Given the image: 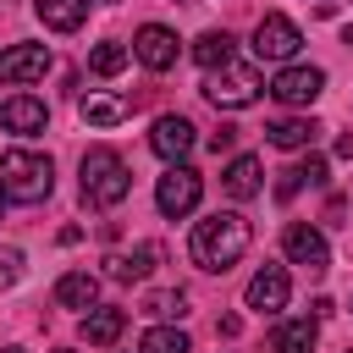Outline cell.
I'll return each instance as SVG.
<instances>
[{"label": "cell", "instance_id": "1", "mask_svg": "<svg viewBox=\"0 0 353 353\" xmlns=\"http://www.w3.org/2000/svg\"><path fill=\"white\" fill-rule=\"evenodd\" d=\"M248 243H254V226H248L237 210H215V215H204V221L193 226L188 254H193L199 270H232V265L248 254Z\"/></svg>", "mask_w": 353, "mask_h": 353}, {"label": "cell", "instance_id": "2", "mask_svg": "<svg viewBox=\"0 0 353 353\" xmlns=\"http://www.w3.org/2000/svg\"><path fill=\"white\" fill-rule=\"evenodd\" d=\"M0 188H6V199H17V204L50 199V188H55L50 154H39V149H6V154H0Z\"/></svg>", "mask_w": 353, "mask_h": 353}, {"label": "cell", "instance_id": "3", "mask_svg": "<svg viewBox=\"0 0 353 353\" xmlns=\"http://www.w3.org/2000/svg\"><path fill=\"white\" fill-rule=\"evenodd\" d=\"M132 193V171H127V160L116 154V149H88L83 154V199L88 204H99V210H110V204H121Z\"/></svg>", "mask_w": 353, "mask_h": 353}, {"label": "cell", "instance_id": "4", "mask_svg": "<svg viewBox=\"0 0 353 353\" xmlns=\"http://www.w3.org/2000/svg\"><path fill=\"white\" fill-rule=\"evenodd\" d=\"M259 94H265V77H259L254 66L226 61V66L204 72V99H210V105H221V110H243V105H254Z\"/></svg>", "mask_w": 353, "mask_h": 353}, {"label": "cell", "instance_id": "5", "mask_svg": "<svg viewBox=\"0 0 353 353\" xmlns=\"http://www.w3.org/2000/svg\"><path fill=\"white\" fill-rule=\"evenodd\" d=\"M199 199H204V176H199L193 165H171V171L154 182V210H160L165 221L193 215V210H199Z\"/></svg>", "mask_w": 353, "mask_h": 353}, {"label": "cell", "instance_id": "6", "mask_svg": "<svg viewBox=\"0 0 353 353\" xmlns=\"http://www.w3.org/2000/svg\"><path fill=\"white\" fill-rule=\"evenodd\" d=\"M298 44H303V33H298L292 17H259V28H254V55L259 61H292Z\"/></svg>", "mask_w": 353, "mask_h": 353}, {"label": "cell", "instance_id": "7", "mask_svg": "<svg viewBox=\"0 0 353 353\" xmlns=\"http://www.w3.org/2000/svg\"><path fill=\"white\" fill-rule=\"evenodd\" d=\"M287 292H292L287 270H281V265H265V270H254V276H248L243 303H248V309H259V314H276V309H287Z\"/></svg>", "mask_w": 353, "mask_h": 353}, {"label": "cell", "instance_id": "8", "mask_svg": "<svg viewBox=\"0 0 353 353\" xmlns=\"http://www.w3.org/2000/svg\"><path fill=\"white\" fill-rule=\"evenodd\" d=\"M320 88H325V72H320V66H281L276 83H270V94H276L281 105H314Z\"/></svg>", "mask_w": 353, "mask_h": 353}, {"label": "cell", "instance_id": "9", "mask_svg": "<svg viewBox=\"0 0 353 353\" xmlns=\"http://www.w3.org/2000/svg\"><path fill=\"white\" fill-rule=\"evenodd\" d=\"M193 143H199V138H193V121H188V116H160L154 132H149V149H154L160 160H171V165H182V160L193 154Z\"/></svg>", "mask_w": 353, "mask_h": 353}, {"label": "cell", "instance_id": "10", "mask_svg": "<svg viewBox=\"0 0 353 353\" xmlns=\"http://www.w3.org/2000/svg\"><path fill=\"white\" fill-rule=\"evenodd\" d=\"M176 33L171 28H160V22H149V28H138V39H132V55L149 66V72H171L176 66Z\"/></svg>", "mask_w": 353, "mask_h": 353}, {"label": "cell", "instance_id": "11", "mask_svg": "<svg viewBox=\"0 0 353 353\" xmlns=\"http://www.w3.org/2000/svg\"><path fill=\"white\" fill-rule=\"evenodd\" d=\"M50 72V50L44 44H6L0 50V83H33Z\"/></svg>", "mask_w": 353, "mask_h": 353}, {"label": "cell", "instance_id": "12", "mask_svg": "<svg viewBox=\"0 0 353 353\" xmlns=\"http://www.w3.org/2000/svg\"><path fill=\"white\" fill-rule=\"evenodd\" d=\"M281 243H287V259H292V265H303V270H325V265H331L325 237H320L314 226H303V221H298V226H287V237H281Z\"/></svg>", "mask_w": 353, "mask_h": 353}, {"label": "cell", "instance_id": "13", "mask_svg": "<svg viewBox=\"0 0 353 353\" xmlns=\"http://www.w3.org/2000/svg\"><path fill=\"white\" fill-rule=\"evenodd\" d=\"M44 121H50V110H44V99H33V94H11L6 105H0V127L6 132H44Z\"/></svg>", "mask_w": 353, "mask_h": 353}, {"label": "cell", "instance_id": "14", "mask_svg": "<svg viewBox=\"0 0 353 353\" xmlns=\"http://www.w3.org/2000/svg\"><path fill=\"white\" fill-rule=\"evenodd\" d=\"M259 176H265V165H259V160H254V154H237V160H232V165H226V171H221V188H226V193H232V199H254V193H259V188H265V182H259Z\"/></svg>", "mask_w": 353, "mask_h": 353}, {"label": "cell", "instance_id": "15", "mask_svg": "<svg viewBox=\"0 0 353 353\" xmlns=\"http://www.w3.org/2000/svg\"><path fill=\"white\" fill-rule=\"evenodd\" d=\"M154 259H160V248L154 243H138L132 254H110L105 265H110V281H143L154 270Z\"/></svg>", "mask_w": 353, "mask_h": 353}, {"label": "cell", "instance_id": "16", "mask_svg": "<svg viewBox=\"0 0 353 353\" xmlns=\"http://www.w3.org/2000/svg\"><path fill=\"white\" fill-rule=\"evenodd\" d=\"M314 336H320V325L303 314V320H281V325L270 331V347H276V353H314Z\"/></svg>", "mask_w": 353, "mask_h": 353}, {"label": "cell", "instance_id": "17", "mask_svg": "<svg viewBox=\"0 0 353 353\" xmlns=\"http://www.w3.org/2000/svg\"><path fill=\"white\" fill-rule=\"evenodd\" d=\"M33 11L44 17V28H55V33H77L83 17H88V0H33Z\"/></svg>", "mask_w": 353, "mask_h": 353}, {"label": "cell", "instance_id": "18", "mask_svg": "<svg viewBox=\"0 0 353 353\" xmlns=\"http://www.w3.org/2000/svg\"><path fill=\"white\" fill-rule=\"evenodd\" d=\"M94 298H99V281L88 270H66L55 281V303H66V309H94Z\"/></svg>", "mask_w": 353, "mask_h": 353}, {"label": "cell", "instance_id": "19", "mask_svg": "<svg viewBox=\"0 0 353 353\" xmlns=\"http://www.w3.org/2000/svg\"><path fill=\"white\" fill-rule=\"evenodd\" d=\"M132 116V105L121 99V94H88L83 99V121L88 127H116V121H127Z\"/></svg>", "mask_w": 353, "mask_h": 353}, {"label": "cell", "instance_id": "20", "mask_svg": "<svg viewBox=\"0 0 353 353\" xmlns=\"http://www.w3.org/2000/svg\"><path fill=\"white\" fill-rule=\"evenodd\" d=\"M314 132H320V127H314L309 116H281V121L265 127V138H270L276 149H303V143H314Z\"/></svg>", "mask_w": 353, "mask_h": 353}, {"label": "cell", "instance_id": "21", "mask_svg": "<svg viewBox=\"0 0 353 353\" xmlns=\"http://www.w3.org/2000/svg\"><path fill=\"white\" fill-rule=\"evenodd\" d=\"M121 325H127V314H121V309H99V303H94V309L83 314V336H88L94 347H110V342L121 336Z\"/></svg>", "mask_w": 353, "mask_h": 353}, {"label": "cell", "instance_id": "22", "mask_svg": "<svg viewBox=\"0 0 353 353\" xmlns=\"http://www.w3.org/2000/svg\"><path fill=\"white\" fill-rule=\"evenodd\" d=\"M232 50H237V39H232L226 28H221V33H199V39H193V61H199L204 72L226 66V61H232Z\"/></svg>", "mask_w": 353, "mask_h": 353}, {"label": "cell", "instance_id": "23", "mask_svg": "<svg viewBox=\"0 0 353 353\" xmlns=\"http://www.w3.org/2000/svg\"><path fill=\"white\" fill-rule=\"evenodd\" d=\"M138 353H193V342H188V331H176V325H149L143 342H138Z\"/></svg>", "mask_w": 353, "mask_h": 353}, {"label": "cell", "instance_id": "24", "mask_svg": "<svg viewBox=\"0 0 353 353\" xmlns=\"http://www.w3.org/2000/svg\"><path fill=\"white\" fill-rule=\"evenodd\" d=\"M132 61V50L127 44H116V39H105V44H94V55H88V66L99 72V77H116L121 66Z\"/></svg>", "mask_w": 353, "mask_h": 353}, {"label": "cell", "instance_id": "25", "mask_svg": "<svg viewBox=\"0 0 353 353\" xmlns=\"http://www.w3.org/2000/svg\"><path fill=\"white\" fill-rule=\"evenodd\" d=\"M143 314H154V320L188 314V292H149V298H143Z\"/></svg>", "mask_w": 353, "mask_h": 353}, {"label": "cell", "instance_id": "26", "mask_svg": "<svg viewBox=\"0 0 353 353\" xmlns=\"http://www.w3.org/2000/svg\"><path fill=\"white\" fill-rule=\"evenodd\" d=\"M11 281H22V248L0 243V287H11Z\"/></svg>", "mask_w": 353, "mask_h": 353}, {"label": "cell", "instance_id": "27", "mask_svg": "<svg viewBox=\"0 0 353 353\" xmlns=\"http://www.w3.org/2000/svg\"><path fill=\"white\" fill-rule=\"evenodd\" d=\"M336 154H342V160H353V132H347V138H336Z\"/></svg>", "mask_w": 353, "mask_h": 353}, {"label": "cell", "instance_id": "28", "mask_svg": "<svg viewBox=\"0 0 353 353\" xmlns=\"http://www.w3.org/2000/svg\"><path fill=\"white\" fill-rule=\"evenodd\" d=\"M0 210H6V188H0Z\"/></svg>", "mask_w": 353, "mask_h": 353}, {"label": "cell", "instance_id": "29", "mask_svg": "<svg viewBox=\"0 0 353 353\" xmlns=\"http://www.w3.org/2000/svg\"><path fill=\"white\" fill-rule=\"evenodd\" d=\"M0 353H22V347H0Z\"/></svg>", "mask_w": 353, "mask_h": 353}, {"label": "cell", "instance_id": "30", "mask_svg": "<svg viewBox=\"0 0 353 353\" xmlns=\"http://www.w3.org/2000/svg\"><path fill=\"white\" fill-rule=\"evenodd\" d=\"M347 44H353V28H347Z\"/></svg>", "mask_w": 353, "mask_h": 353}, {"label": "cell", "instance_id": "31", "mask_svg": "<svg viewBox=\"0 0 353 353\" xmlns=\"http://www.w3.org/2000/svg\"><path fill=\"white\" fill-rule=\"evenodd\" d=\"M105 6H116V0H105Z\"/></svg>", "mask_w": 353, "mask_h": 353}]
</instances>
